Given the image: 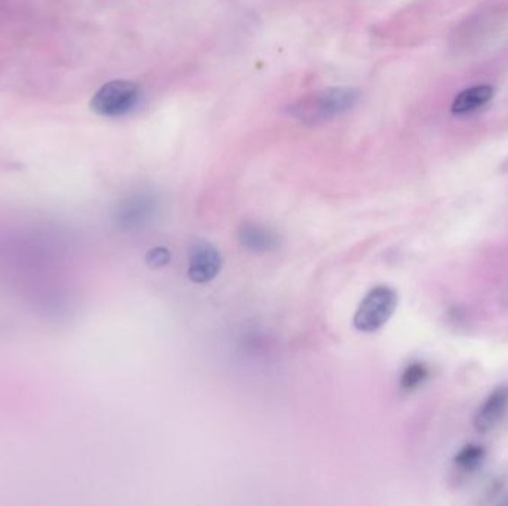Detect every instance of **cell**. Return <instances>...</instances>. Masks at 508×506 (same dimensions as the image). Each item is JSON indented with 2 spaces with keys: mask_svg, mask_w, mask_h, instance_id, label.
Wrapping results in <instances>:
<instances>
[{
  "mask_svg": "<svg viewBox=\"0 0 508 506\" xmlns=\"http://www.w3.org/2000/svg\"><path fill=\"white\" fill-rule=\"evenodd\" d=\"M359 100V90L350 86H334L314 91L296 100L289 107V115L300 124L316 127L345 115L354 109Z\"/></svg>",
  "mask_w": 508,
  "mask_h": 506,
  "instance_id": "obj_1",
  "label": "cell"
},
{
  "mask_svg": "<svg viewBox=\"0 0 508 506\" xmlns=\"http://www.w3.org/2000/svg\"><path fill=\"white\" fill-rule=\"evenodd\" d=\"M397 303L396 289L387 285H378L360 302L355 311L354 327L361 333L378 332L393 316Z\"/></svg>",
  "mask_w": 508,
  "mask_h": 506,
  "instance_id": "obj_2",
  "label": "cell"
},
{
  "mask_svg": "<svg viewBox=\"0 0 508 506\" xmlns=\"http://www.w3.org/2000/svg\"><path fill=\"white\" fill-rule=\"evenodd\" d=\"M140 100V86L131 81L116 79L106 82L93 98L91 111L102 118H120L136 109Z\"/></svg>",
  "mask_w": 508,
  "mask_h": 506,
  "instance_id": "obj_3",
  "label": "cell"
},
{
  "mask_svg": "<svg viewBox=\"0 0 508 506\" xmlns=\"http://www.w3.org/2000/svg\"><path fill=\"white\" fill-rule=\"evenodd\" d=\"M222 269V254L213 244L197 241L191 245L188 277L195 284H207L218 277Z\"/></svg>",
  "mask_w": 508,
  "mask_h": 506,
  "instance_id": "obj_4",
  "label": "cell"
},
{
  "mask_svg": "<svg viewBox=\"0 0 508 506\" xmlns=\"http://www.w3.org/2000/svg\"><path fill=\"white\" fill-rule=\"evenodd\" d=\"M508 410V386L503 385L494 389L480 409L476 413L473 425L478 434H487L500 425Z\"/></svg>",
  "mask_w": 508,
  "mask_h": 506,
  "instance_id": "obj_5",
  "label": "cell"
},
{
  "mask_svg": "<svg viewBox=\"0 0 508 506\" xmlns=\"http://www.w3.org/2000/svg\"><path fill=\"white\" fill-rule=\"evenodd\" d=\"M492 97H494V88L491 85L473 86L455 97L450 111L453 115H467L477 111L478 107L485 106L486 102H491Z\"/></svg>",
  "mask_w": 508,
  "mask_h": 506,
  "instance_id": "obj_6",
  "label": "cell"
},
{
  "mask_svg": "<svg viewBox=\"0 0 508 506\" xmlns=\"http://www.w3.org/2000/svg\"><path fill=\"white\" fill-rule=\"evenodd\" d=\"M239 238L244 247L254 253H266L277 247V236L261 226H244Z\"/></svg>",
  "mask_w": 508,
  "mask_h": 506,
  "instance_id": "obj_7",
  "label": "cell"
},
{
  "mask_svg": "<svg viewBox=\"0 0 508 506\" xmlns=\"http://www.w3.org/2000/svg\"><path fill=\"white\" fill-rule=\"evenodd\" d=\"M485 457H486V450L482 446L470 444L458 451V455L455 456V464L458 468L464 469V471H476L483 464Z\"/></svg>",
  "mask_w": 508,
  "mask_h": 506,
  "instance_id": "obj_8",
  "label": "cell"
},
{
  "mask_svg": "<svg viewBox=\"0 0 508 506\" xmlns=\"http://www.w3.org/2000/svg\"><path fill=\"white\" fill-rule=\"evenodd\" d=\"M152 209H154V202L149 196H136L125 207L124 217L129 222H140V220L149 217Z\"/></svg>",
  "mask_w": 508,
  "mask_h": 506,
  "instance_id": "obj_9",
  "label": "cell"
},
{
  "mask_svg": "<svg viewBox=\"0 0 508 506\" xmlns=\"http://www.w3.org/2000/svg\"><path fill=\"white\" fill-rule=\"evenodd\" d=\"M427 367L419 364V362H414V364L406 367V370L403 371L400 385L405 391H414L416 387L421 386L427 380Z\"/></svg>",
  "mask_w": 508,
  "mask_h": 506,
  "instance_id": "obj_10",
  "label": "cell"
},
{
  "mask_svg": "<svg viewBox=\"0 0 508 506\" xmlns=\"http://www.w3.org/2000/svg\"><path fill=\"white\" fill-rule=\"evenodd\" d=\"M171 262V253L167 248L156 247L150 250L146 255V263L149 264L150 268L158 269L167 266Z\"/></svg>",
  "mask_w": 508,
  "mask_h": 506,
  "instance_id": "obj_11",
  "label": "cell"
}]
</instances>
